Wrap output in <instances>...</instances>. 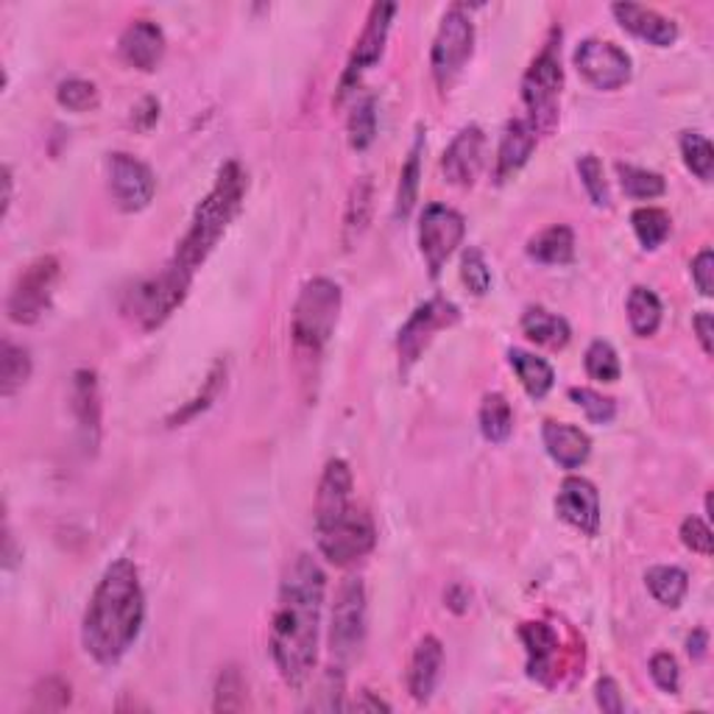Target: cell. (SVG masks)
<instances>
[{"mask_svg": "<svg viewBox=\"0 0 714 714\" xmlns=\"http://www.w3.org/2000/svg\"><path fill=\"white\" fill-rule=\"evenodd\" d=\"M318 697H327V701L321 703V712L344 708V701H340V697H344V673H340V667H329L327 673H324L321 684H318Z\"/></svg>", "mask_w": 714, "mask_h": 714, "instance_id": "48", "label": "cell"}, {"mask_svg": "<svg viewBox=\"0 0 714 714\" xmlns=\"http://www.w3.org/2000/svg\"><path fill=\"white\" fill-rule=\"evenodd\" d=\"M522 642L527 651V675L539 684L553 686L562 673V639L547 623H525L519 628Z\"/></svg>", "mask_w": 714, "mask_h": 714, "instance_id": "18", "label": "cell"}, {"mask_svg": "<svg viewBox=\"0 0 714 714\" xmlns=\"http://www.w3.org/2000/svg\"><path fill=\"white\" fill-rule=\"evenodd\" d=\"M12 190H14V176L12 168H3V216H9V207H12Z\"/></svg>", "mask_w": 714, "mask_h": 714, "instance_id": "56", "label": "cell"}, {"mask_svg": "<svg viewBox=\"0 0 714 714\" xmlns=\"http://www.w3.org/2000/svg\"><path fill=\"white\" fill-rule=\"evenodd\" d=\"M612 14L628 34L639 37L656 48H670L678 40V26L658 14L656 9L639 7V3H614Z\"/></svg>", "mask_w": 714, "mask_h": 714, "instance_id": "21", "label": "cell"}, {"mask_svg": "<svg viewBox=\"0 0 714 714\" xmlns=\"http://www.w3.org/2000/svg\"><path fill=\"white\" fill-rule=\"evenodd\" d=\"M681 157H684V165L701 182H712L714 148L706 137L697 135V131H684L681 135Z\"/></svg>", "mask_w": 714, "mask_h": 714, "instance_id": "38", "label": "cell"}, {"mask_svg": "<svg viewBox=\"0 0 714 714\" xmlns=\"http://www.w3.org/2000/svg\"><path fill=\"white\" fill-rule=\"evenodd\" d=\"M483 148H486V135H483L480 126H466V129H460L458 135H455V140L449 142L447 151H444V179H447L449 185H458V188H469L477 179V173H480Z\"/></svg>", "mask_w": 714, "mask_h": 714, "instance_id": "19", "label": "cell"}, {"mask_svg": "<svg viewBox=\"0 0 714 714\" xmlns=\"http://www.w3.org/2000/svg\"><path fill=\"white\" fill-rule=\"evenodd\" d=\"M422 153H425V129L416 131L414 146L408 151V162L403 165L399 173V190H397V218H405L414 212L416 201H419V182H422Z\"/></svg>", "mask_w": 714, "mask_h": 714, "instance_id": "30", "label": "cell"}, {"mask_svg": "<svg viewBox=\"0 0 714 714\" xmlns=\"http://www.w3.org/2000/svg\"><path fill=\"white\" fill-rule=\"evenodd\" d=\"M539 146V135L530 126L527 118H516L505 126L503 140H499L497 151V182H505L516 170H522L527 165V159L533 157Z\"/></svg>", "mask_w": 714, "mask_h": 714, "instance_id": "22", "label": "cell"}, {"mask_svg": "<svg viewBox=\"0 0 714 714\" xmlns=\"http://www.w3.org/2000/svg\"><path fill=\"white\" fill-rule=\"evenodd\" d=\"M595 697H597V706H601L603 712H608V714H619L625 708L623 695H619V686H617V681L612 678V675H603V678L597 681V684H595Z\"/></svg>", "mask_w": 714, "mask_h": 714, "instance_id": "49", "label": "cell"}, {"mask_svg": "<svg viewBox=\"0 0 714 714\" xmlns=\"http://www.w3.org/2000/svg\"><path fill=\"white\" fill-rule=\"evenodd\" d=\"M65 708L70 703V684H65L62 678H46L34 690V708Z\"/></svg>", "mask_w": 714, "mask_h": 714, "instance_id": "47", "label": "cell"}, {"mask_svg": "<svg viewBox=\"0 0 714 714\" xmlns=\"http://www.w3.org/2000/svg\"><path fill=\"white\" fill-rule=\"evenodd\" d=\"M340 305H344V296H340L338 282H333V279L327 277L307 279V282L301 285L299 296H296L294 316H290L294 344L299 346L301 351L318 355L335 335V327H338L340 318Z\"/></svg>", "mask_w": 714, "mask_h": 714, "instance_id": "5", "label": "cell"}, {"mask_svg": "<svg viewBox=\"0 0 714 714\" xmlns=\"http://www.w3.org/2000/svg\"><path fill=\"white\" fill-rule=\"evenodd\" d=\"M712 274H714V255L712 249H703L701 255L692 260V279H695L697 290L703 296H712Z\"/></svg>", "mask_w": 714, "mask_h": 714, "instance_id": "50", "label": "cell"}, {"mask_svg": "<svg viewBox=\"0 0 714 714\" xmlns=\"http://www.w3.org/2000/svg\"><path fill=\"white\" fill-rule=\"evenodd\" d=\"M527 255L542 266H567L575 260V232L564 224H556V227L530 238Z\"/></svg>", "mask_w": 714, "mask_h": 714, "instance_id": "29", "label": "cell"}, {"mask_svg": "<svg viewBox=\"0 0 714 714\" xmlns=\"http://www.w3.org/2000/svg\"><path fill=\"white\" fill-rule=\"evenodd\" d=\"M556 510L567 525L584 536H597L601 530V494L586 477H567L556 497Z\"/></svg>", "mask_w": 714, "mask_h": 714, "instance_id": "17", "label": "cell"}, {"mask_svg": "<svg viewBox=\"0 0 714 714\" xmlns=\"http://www.w3.org/2000/svg\"><path fill=\"white\" fill-rule=\"evenodd\" d=\"M371 212H375V185H371L369 176H360L355 179L349 190V199H346V212H344V246L346 249H355V244L366 235L371 224Z\"/></svg>", "mask_w": 714, "mask_h": 714, "instance_id": "25", "label": "cell"}, {"mask_svg": "<svg viewBox=\"0 0 714 714\" xmlns=\"http://www.w3.org/2000/svg\"><path fill=\"white\" fill-rule=\"evenodd\" d=\"M562 31H553L551 40L545 42L542 53L533 59L522 79V101H525L527 120L536 129V135H547L558 123V98L564 87L562 70Z\"/></svg>", "mask_w": 714, "mask_h": 714, "instance_id": "6", "label": "cell"}, {"mask_svg": "<svg viewBox=\"0 0 714 714\" xmlns=\"http://www.w3.org/2000/svg\"><path fill=\"white\" fill-rule=\"evenodd\" d=\"M157 120H159V101L157 98H142L140 107H137L135 115H131V123H135L140 131H148Z\"/></svg>", "mask_w": 714, "mask_h": 714, "instance_id": "51", "label": "cell"}, {"mask_svg": "<svg viewBox=\"0 0 714 714\" xmlns=\"http://www.w3.org/2000/svg\"><path fill=\"white\" fill-rule=\"evenodd\" d=\"M59 279V260L53 255L37 257L29 268H23V274L18 277V282L12 285L9 294L7 313L14 324H37L46 310L51 307L53 288Z\"/></svg>", "mask_w": 714, "mask_h": 714, "instance_id": "11", "label": "cell"}, {"mask_svg": "<svg viewBox=\"0 0 714 714\" xmlns=\"http://www.w3.org/2000/svg\"><path fill=\"white\" fill-rule=\"evenodd\" d=\"M120 59H123L129 68L142 70V73H151V70L159 68L165 57V34L157 23L151 20H135L129 29L120 34L118 42Z\"/></svg>", "mask_w": 714, "mask_h": 714, "instance_id": "20", "label": "cell"}, {"mask_svg": "<svg viewBox=\"0 0 714 714\" xmlns=\"http://www.w3.org/2000/svg\"><path fill=\"white\" fill-rule=\"evenodd\" d=\"M458 321H460L458 305H453V301L444 299V296H433V299H427L425 305L416 307V310L410 313L408 321L399 327V335H397V355H399V371H403V377H408L410 369L419 364L425 349L433 344V338H436V333L455 327Z\"/></svg>", "mask_w": 714, "mask_h": 714, "instance_id": "8", "label": "cell"}, {"mask_svg": "<svg viewBox=\"0 0 714 714\" xmlns=\"http://www.w3.org/2000/svg\"><path fill=\"white\" fill-rule=\"evenodd\" d=\"M366 642V586L360 578H346L338 586L329 625V651L340 664L351 662Z\"/></svg>", "mask_w": 714, "mask_h": 714, "instance_id": "10", "label": "cell"}, {"mask_svg": "<svg viewBox=\"0 0 714 714\" xmlns=\"http://www.w3.org/2000/svg\"><path fill=\"white\" fill-rule=\"evenodd\" d=\"M686 653H690V658H695V662H703L708 653V634L703 628H695L690 636H686Z\"/></svg>", "mask_w": 714, "mask_h": 714, "instance_id": "53", "label": "cell"}, {"mask_svg": "<svg viewBox=\"0 0 714 714\" xmlns=\"http://www.w3.org/2000/svg\"><path fill=\"white\" fill-rule=\"evenodd\" d=\"M647 589L662 606L678 608L690 592V575L678 567H653L645 575Z\"/></svg>", "mask_w": 714, "mask_h": 714, "instance_id": "34", "label": "cell"}, {"mask_svg": "<svg viewBox=\"0 0 714 714\" xmlns=\"http://www.w3.org/2000/svg\"><path fill=\"white\" fill-rule=\"evenodd\" d=\"M466 235V221L447 205H427L419 218V249L433 279L442 277L444 266Z\"/></svg>", "mask_w": 714, "mask_h": 714, "instance_id": "13", "label": "cell"}, {"mask_svg": "<svg viewBox=\"0 0 714 714\" xmlns=\"http://www.w3.org/2000/svg\"><path fill=\"white\" fill-rule=\"evenodd\" d=\"M692 327H695L697 340H701L703 351H706V355H712V327H714L712 313H708V310L697 313V316L692 318Z\"/></svg>", "mask_w": 714, "mask_h": 714, "instance_id": "52", "label": "cell"}, {"mask_svg": "<svg viewBox=\"0 0 714 714\" xmlns=\"http://www.w3.org/2000/svg\"><path fill=\"white\" fill-rule=\"evenodd\" d=\"M57 101L70 112H92L98 107V87L87 79H68L57 87Z\"/></svg>", "mask_w": 714, "mask_h": 714, "instance_id": "42", "label": "cell"}, {"mask_svg": "<svg viewBox=\"0 0 714 714\" xmlns=\"http://www.w3.org/2000/svg\"><path fill=\"white\" fill-rule=\"evenodd\" d=\"M146 623V595L140 573L129 558H118L107 567L90 597L81 623V642L92 662L115 667L135 647Z\"/></svg>", "mask_w": 714, "mask_h": 714, "instance_id": "2", "label": "cell"}, {"mask_svg": "<svg viewBox=\"0 0 714 714\" xmlns=\"http://www.w3.org/2000/svg\"><path fill=\"white\" fill-rule=\"evenodd\" d=\"M70 410H73L76 427H79L81 447L87 455H96L101 447L103 430V405L96 371L79 369L73 375V380H70Z\"/></svg>", "mask_w": 714, "mask_h": 714, "instance_id": "16", "label": "cell"}, {"mask_svg": "<svg viewBox=\"0 0 714 714\" xmlns=\"http://www.w3.org/2000/svg\"><path fill=\"white\" fill-rule=\"evenodd\" d=\"M316 542L321 556L335 567H349L369 556L377 545L375 519L366 508L351 503L344 514L316 525Z\"/></svg>", "mask_w": 714, "mask_h": 714, "instance_id": "7", "label": "cell"}, {"mask_svg": "<svg viewBox=\"0 0 714 714\" xmlns=\"http://www.w3.org/2000/svg\"><path fill=\"white\" fill-rule=\"evenodd\" d=\"M542 438H545L551 458L564 469H578L592 455V438L581 427L567 425V422H545Z\"/></svg>", "mask_w": 714, "mask_h": 714, "instance_id": "23", "label": "cell"}, {"mask_svg": "<svg viewBox=\"0 0 714 714\" xmlns=\"http://www.w3.org/2000/svg\"><path fill=\"white\" fill-rule=\"evenodd\" d=\"M662 313H664L662 299H658L651 288H642V285L631 288L628 321H631V329H634V335H639V338H651V335H656V329L662 327Z\"/></svg>", "mask_w": 714, "mask_h": 714, "instance_id": "31", "label": "cell"}, {"mask_svg": "<svg viewBox=\"0 0 714 714\" xmlns=\"http://www.w3.org/2000/svg\"><path fill=\"white\" fill-rule=\"evenodd\" d=\"M246 190H249V179L246 170L240 168L238 159H229L221 170L218 179L212 185L210 194L201 199V205L196 207L194 221H190L188 235L179 240L176 246L173 260H179L182 266H188L190 271H199L205 266L207 257L216 251V246L221 244V238L227 235L229 224L238 218L240 207H244Z\"/></svg>", "mask_w": 714, "mask_h": 714, "instance_id": "3", "label": "cell"}, {"mask_svg": "<svg viewBox=\"0 0 714 714\" xmlns=\"http://www.w3.org/2000/svg\"><path fill=\"white\" fill-rule=\"evenodd\" d=\"M355 712H391V706H388L386 701H383V697H375V692H369V690H364L360 692V697H357L355 701Z\"/></svg>", "mask_w": 714, "mask_h": 714, "instance_id": "54", "label": "cell"}, {"mask_svg": "<svg viewBox=\"0 0 714 714\" xmlns=\"http://www.w3.org/2000/svg\"><path fill=\"white\" fill-rule=\"evenodd\" d=\"M508 360L527 397L545 399L547 394L553 391V386H556V371H553V366L547 364L545 357H536L525 349H510Z\"/></svg>", "mask_w": 714, "mask_h": 714, "instance_id": "27", "label": "cell"}, {"mask_svg": "<svg viewBox=\"0 0 714 714\" xmlns=\"http://www.w3.org/2000/svg\"><path fill=\"white\" fill-rule=\"evenodd\" d=\"M578 176H581V182H584L586 194H589V199L595 201V207L612 205L606 170H603V162L595 157V153H584V157L578 159Z\"/></svg>", "mask_w": 714, "mask_h": 714, "instance_id": "43", "label": "cell"}, {"mask_svg": "<svg viewBox=\"0 0 714 714\" xmlns=\"http://www.w3.org/2000/svg\"><path fill=\"white\" fill-rule=\"evenodd\" d=\"M246 681L240 675V670L235 664L221 670L216 684V701H212V708L216 712H240L246 708Z\"/></svg>", "mask_w": 714, "mask_h": 714, "instance_id": "39", "label": "cell"}, {"mask_svg": "<svg viewBox=\"0 0 714 714\" xmlns=\"http://www.w3.org/2000/svg\"><path fill=\"white\" fill-rule=\"evenodd\" d=\"M575 68L595 90L614 92L625 87L634 73V62L619 46L606 40H584L575 48Z\"/></svg>", "mask_w": 714, "mask_h": 714, "instance_id": "14", "label": "cell"}, {"mask_svg": "<svg viewBox=\"0 0 714 714\" xmlns=\"http://www.w3.org/2000/svg\"><path fill=\"white\" fill-rule=\"evenodd\" d=\"M23 556V553H20ZM18 551H14V536L12 530L7 527V533H3V569H14V564H18Z\"/></svg>", "mask_w": 714, "mask_h": 714, "instance_id": "55", "label": "cell"}, {"mask_svg": "<svg viewBox=\"0 0 714 714\" xmlns=\"http://www.w3.org/2000/svg\"><path fill=\"white\" fill-rule=\"evenodd\" d=\"M460 279H464L466 288L475 296H486L488 288H492V271H488V262L483 257L480 249H466L464 257H460Z\"/></svg>", "mask_w": 714, "mask_h": 714, "instance_id": "44", "label": "cell"}, {"mask_svg": "<svg viewBox=\"0 0 714 714\" xmlns=\"http://www.w3.org/2000/svg\"><path fill=\"white\" fill-rule=\"evenodd\" d=\"M617 176L625 196H631V199L651 201V199H658V196H664V190H667V185H664V179L656 173V170L617 162Z\"/></svg>", "mask_w": 714, "mask_h": 714, "instance_id": "36", "label": "cell"}, {"mask_svg": "<svg viewBox=\"0 0 714 714\" xmlns=\"http://www.w3.org/2000/svg\"><path fill=\"white\" fill-rule=\"evenodd\" d=\"M651 678L656 681V686L667 695H678L681 690V670L670 653H656L651 658Z\"/></svg>", "mask_w": 714, "mask_h": 714, "instance_id": "46", "label": "cell"}, {"mask_svg": "<svg viewBox=\"0 0 714 714\" xmlns=\"http://www.w3.org/2000/svg\"><path fill=\"white\" fill-rule=\"evenodd\" d=\"M480 433L486 442L505 444L514 433V410L503 394H486L480 405Z\"/></svg>", "mask_w": 714, "mask_h": 714, "instance_id": "33", "label": "cell"}, {"mask_svg": "<svg viewBox=\"0 0 714 714\" xmlns=\"http://www.w3.org/2000/svg\"><path fill=\"white\" fill-rule=\"evenodd\" d=\"M472 51H475V26H472V18L464 12V7H453L442 18L430 57L433 76L444 92L453 90L458 76L464 73L466 62L472 59Z\"/></svg>", "mask_w": 714, "mask_h": 714, "instance_id": "9", "label": "cell"}, {"mask_svg": "<svg viewBox=\"0 0 714 714\" xmlns=\"http://www.w3.org/2000/svg\"><path fill=\"white\" fill-rule=\"evenodd\" d=\"M569 399L584 410L592 425H612L617 416V403L592 388H569Z\"/></svg>", "mask_w": 714, "mask_h": 714, "instance_id": "41", "label": "cell"}, {"mask_svg": "<svg viewBox=\"0 0 714 714\" xmlns=\"http://www.w3.org/2000/svg\"><path fill=\"white\" fill-rule=\"evenodd\" d=\"M31 369L34 366H31L29 349L12 344V340H3V346H0V394L14 397L29 383Z\"/></svg>", "mask_w": 714, "mask_h": 714, "instance_id": "32", "label": "cell"}, {"mask_svg": "<svg viewBox=\"0 0 714 714\" xmlns=\"http://www.w3.org/2000/svg\"><path fill=\"white\" fill-rule=\"evenodd\" d=\"M196 271L182 266L179 260H170L151 277H142L123 294V313L135 318L142 329H159L179 307L185 305L194 285Z\"/></svg>", "mask_w": 714, "mask_h": 714, "instance_id": "4", "label": "cell"}, {"mask_svg": "<svg viewBox=\"0 0 714 714\" xmlns=\"http://www.w3.org/2000/svg\"><path fill=\"white\" fill-rule=\"evenodd\" d=\"M327 575L307 553H299L285 567L271 614V658L288 686L301 690L318 662Z\"/></svg>", "mask_w": 714, "mask_h": 714, "instance_id": "1", "label": "cell"}, {"mask_svg": "<svg viewBox=\"0 0 714 714\" xmlns=\"http://www.w3.org/2000/svg\"><path fill=\"white\" fill-rule=\"evenodd\" d=\"M109 190L123 212L146 210L157 194V179L142 159L118 151L109 157Z\"/></svg>", "mask_w": 714, "mask_h": 714, "instance_id": "15", "label": "cell"}, {"mask_svg": "<svg viewBox=\"0 0 714 714\" xmlns=\"http://www.w3.org/2000/svg\"><path fill=\"white\" fill-rule=\"evenodd\" d=\"M586 371H589L592 380L601 383H617L623 369H619V357L614 351V346L608 340H592L589 349H586Z\"/></svg>", "mask_w": 714, "mask_h": 714, "instance_id": "40", "label": "cell"}, {"mask_svg": "<svg viewBox=\"0 0 714 714\" xmlns=\"http://www.w3.org/2000/svg\"><path fill=\"white\" fill-rule=\"evenodd\" d=\"M522 333L533 344L547 346V349H564L569 344V338H573L567 318L545 310V307H527L525 316H522Z\"/></svg>", "mask_w": 714, "mask_h": 714, "instance_id": "26", "label": "cell"}, {"mask_svg": "<svg viewBox=\"0 0 714 714\" xmlns=\"http://www.w3.org/2000/svg\"><path fill=\"white\" fill-rule=\"evenodd\" d=\"M444 667V647L436 636H425V639L416 645L414 658H410L408 670V690L410 695L419 703H427L436 692L438 678H442Z\"/></svg>", "mask_w": 714, "mask_h": 714, "instance_id": "24", "label": "cell"}, {"mask_svg": "<svg viewBox=\"0 0 714 714\" xmlns=\"http://www.w3.org/2000/svg\"><path fill=\"white\" fill-rule=\"evenodd\" d=\"M346 135H349V146L355 151H366L377 137V101L375 96H366L364 101H357L351 109L349 120H346Z\"/></svg>", "mask_w": 714, "mask_h": 714, "instance_id": "37", "label": "cell"}, {"mask_svg": "<svg viewBox=\"0 0 714 714\" xmlns=\"http://www.w3.org/2000/svg\"><path fill=\"white\" fill-rule=\"evenodd\" d=\"M631 227H634V235L639 238L642 249L653 251L670 238L673 218H670V212L658 210V207H639V210L631 212Z\"/></svg>", "mask_w": 714, "mask_h": 714, "instance_id": "35", "label": "cell"}, {"mask_svg": "<svg viewBox=\"0 0 714 714\" xmlns=\"http://www.w3.org/2000/svg\"><path fill=\"white\" fill-rule=\"evenodd\" d=\"M224 386H227V360H216L210 369V375L201 380V388L199 394H196L194 399H188V403L182 405V408H176L173 414L165 419V425L168 427H182L188 425V422H194L196 416H201L205 410L212 408V403H216L218 397H221Z\"/></svg>", "mask_w": 714, "mask_h": 714, "instance_id": "28", "label": "cell"}, {"mask_svg": "<svg viewBox=\"0 0 714 714\" xmlns=\"http://www.w3.org/2000/svg\"><path fill=\"white\" fill-rule=\"evenodd\" d=\"M394 14H397V7L394 3H375L369 12V20H366L364 31L357 37L355 51H351L349 62H346L344 76H340L338 96H335V103H344L349 92L357 90L360 79H364L366 70L375 68L383 59V51H386L388 31H391Z\"/></svg>", "mask_w": 714, "mask_h": 714, "instance_id": "12", "label": "cell"}, {"mask_svg": "<svg viewBox=\"0 0 714 714\" xmlns=\"http://www.w3.org/2000/svg\"><path fill=\"white\" fill-rule=\"evenodd\" d=\"M681 542H684L686 551L697 553V556H712L714 551V536L708 522H703L701 516H686L681 522Z\"/></svg>", "mask_w": 714, "mask_h": 714, "instance_id": "45", "label": "cell"}]
</instances>
